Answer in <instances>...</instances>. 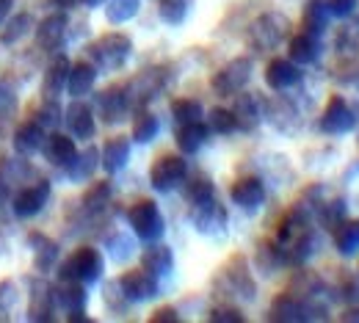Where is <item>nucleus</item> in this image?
Listing matches in <instances>:
<instances>
[{
  "label": "nucleus",
  "instance_id": "nucleus-1",
  "mask_svg": "<svg viewBox=\"0 0 359 323\" xmlns=\"http://www.w3.org/2000/svg\"><path fill=\"white\" fill-rule=\"evenodd\" d=\"M287 36H290V22H287V17L279 14V11H269V14L257 17V20L249 25V31H246V42H249L252 50H257V53L276 50Z\"/></svg>",
  "mask_w": 359,
  "mask_h": 323
},
{
  "label": "nucleus",
  "instance_id": "nucleus-2",
  "mask_svg": "<svg viewBox=\"0 0 359 323\" xmlns=\"http://www.w3.org/2000/svg\"><path fill=\"white\" fill-rule=\"evenodd\" d=\"M102 271H105L102 254H100L97 249H91V246H81V249H75V252L61 263L58 277H61V282H81V284L89 287L94 282H100Z\"/></svg>",
  "mask_w": 359,
  "mask_h": 323
},
{
  "label": "nucleus",
  "instance_id": "nucleus-3",
  "mask_svg": "<svg viewBox=\"0 0 359 323\" xmlns=\"http://www.w3.org/2000/svg\"><path fill=\"white\" fill-rule=\"evenodd\" d=\"M130 53H133L130 36L116 34V31L100 36V39L89 47V55H91V61H94V67L102 69V72H116V69H122V67L128 64Z\"/></svg>",
  "mask_w": 359,
  "mask_h": 323
},
{
  "label": "nucleus",
  "instance_id": "nucleus-4",
  "mask_svg": "<svg viewBox=\"0 0 359 323\" xmlns=\"http://www.w3.org/2000/svg\"><path fill=\"white\" fill-rule=\"evenodd\" d=\"M216 287L224 290V296H232V298H243V301H255L257 296V284L249 274V266H246V257L235 254L216 279Z\"/></svg>",
  "mask_w": 359,
  "mask_h": 323
},
{
  "label": "nucleus",
  "instance_id": "nucleus-5",
  "mask_svg": "<svg viewBox=\"0 0 359 323\" xmlns=\"http://www.w3.org/2000/svg\"><path fill=\"white\" fill-rule=\"evenodd\" d=\"M128 224H130L135 235H138L141 240H147V243L161 240L163 232H166L163 213H161V207H158L152 199H138L135 205H130V210H128Z\"/></svg>",
  "mask_w": 359,
  "mask_h": 323
},
{
  "label": "nucleus",
  "instance_id": "nucleus-6",
  "mask_svg": "<svg viewBox=\"0 0 359 323\" xmlns=\"http://www.w3.org/2000/svg\"><path fill=\"white\" fill-rule=\"evenodd\" d=\"M166 86V69L163 67H149L144 72H138L133 81L125 86V97H128V105L130 111H141L147 102H152L158 94L163 92Z\"/></svg>",
  "mask_w": 359,
  "mask_h": 323
},
{
  "label": "nucleus",
  "instance_id": "nucleus-7",
  "mask_svg": "<svg viewBox=\"0 0 359 323\" xmlns=\"http://www.w3.org/2000/svg\"><path fill=\"white\" fill-rule=\"evenodd\" d=\"M185 177H188V163L182 155H161L149 169V185L158 193H172L185 183Z\"/></svg>",
  "mask_w": 359,
  "mask_h": 323
},
{
  "label": "nucleus",
  "instance_id": "nucleus-8",
  "mask_svg": "<svg viewBox=\"0 0 359 323\" xmlns=\"http://www.w3.org/2000/svg\"><path fill=\"white\" fill-rule=\"evenodd\" d=\"M249 81H252V61L249 58H232L210 78V86L219 97H235L238 92L246 89Z\"/></svg>",
  "mask_w": 359,
  "mask_h": 323
},
{
  "label": "nucleus",
  "instance_id": "nucleus-9",
  "mask_svg": "<svg viewBox=\"0 0 359 323\" xmlns=\"http://www.w3.org/2000/svg\"><path fill=\"white\" fill-rule=\"evenodd\" d=\"M354 125H357V116H354L351 105L340 94H332L323 108V116H320V130L326 136H346L354 130Z\"/></svg>",
  "mask_w": 359,
  "mask_h": 323
},
{
  "label": "nucleus",
  "instance_id": "nucleus-10",
  "mask_svg": "<svg viewBox=\"0 0 359 323\" xmlns=\"http://www.w3.org/2000/svg\"><path fill=\"white\" fill-rule=\"evenodd\" d=\"M191 224L199 235H224L226 232V210L224 205L213 199L208 202H199V205H191Z\"/></svg>",
  "mask_w": 359,
  "mask_h": 323
},
{
  "label": "nucleus",
  "instance_id": "nucleus-11",
  "mask_svg": "<svg viewBox=\"0 0 359 323\" xmlns=\"http://www.w3.org/2000/svg\"><path fill=\"white\" fill-rule=\"evenodd\" d=\"M125 298L130 304H141V301H149L155 296H161V284H158V277H152L149 271H125L122 277L116 279Z\"/></svg>",
  "mask_w": 359,
  "mask_h": 323
},
{
  "label": "nucleus",
  "instance_id": "nucleus-12",
  "mask_svg": "<svg viewBox=\"0 0 359 323\" xmlns=\"http://www.w3.org/2000/svg\"><path fill=\"white\" fill-rule=\"evenodd\" d=\"M50 183L47 180H39V183H31L25 185L17 196H14V216L17 219H34V216H39L42 210H45L47 199H50Z\"/></svg>",
  "mask_w": 359,
  "mask_h": 323
},
{
  "label": "nucleus",
  "instance_id": "nucleus-13",
  "mask_svg": "<svg viewBox=\"0 0 359 323\" xmlns=\"http://www.w3.org/2000/svg\"><path fill=\"white\" fill-rule=\"evenodd\" d=\"M269 318L276 323H304L310 321V312H307V301L293 296L290 290L276 296L271 301V310H269Z\"/></svg>",
  "mask_w": 359,
  "mask_h": 323
},
{
  "label": "nucleus",
  "instance_id": "nucleus-14",
  "mask_svg": "<svg viewBox=\"0 0 359 323\" xmlns=\"http://www.w3.org/2000/svg\"><path fill=\"white\" fill-rule=\"evenodd\" d=\"M229 199L241 210L255 213L263 205V199H266V185H263L260 177H241V180H235L232 188H229Z\"/></svg>",
  "mask_w": 359,
  "mask_h": 323
},
{
  "label": "nucleus",
  "instance_id": "nucleus-15",
  "mask_svg": "<svg viewBox=\"0 0 359 323\" xmlns=\"http://www.w3.org/2000/svg\"><path fill=\"white\" fill-rule=\"evenodd\" d=\"M232 116H235L238 130H243V133L257 130V128H260V122H263L260 99H257L255 94L238 92L235 94V102H232Z\"/></svg>",
  "mask_w": 359,
  "mask_h": 323
},
{
  "label": "nucleus",
  "instance_id": "nucleus-16",
  "mask_svg": "<svg viewBox=\"0 0 359 323\" xmlns=\"http://www.w3.org/2000/svg\"><path fill=\"white\" fill-rule=\"evenodd\" d=\"M64 122L72 133V139L89 141L94 139V130H97V122H94V111H91L86 102L75 99L67 111H64Z\"/></svg>",
  "mask_w": 359,
  "mask_h": 323
},
{
  "label": "nucleus",
  "instance_id": "nucleus-17",
  "mask_svg": "<svg viewBox=\"0 0 359 323\" xmlns=\"http://www.w3.org/2000/svg\"><path fill=\"white\" fill-rule=\"evenodd\" d=\"M141 268L149 271L152 277H158V279L169 277L172 268H175V252H172L166 243L152 240V243L144 249V254H141Z\"/></svg>",
  "mask_w": 359,
  "mask_h": 323
},
{
  "label": "nucleus",
  "instance_id": "nucleus-18",
  "mask_svg": "<svg viewBox=\"0 0 359 323\" xmlns=\"http://www.w3.org/2000/svg\"><path fill=\"white\" fill-rule=\"evenodd\" d=\"M97 108H100V116H102L105 125H119L128 116V111H130L125 89H119V86L105 89V92L97 97Z\"/></svg>",
  "mask_w": 359,
  "mask_h": 323
},
{
  "label": "nucleus",
  "instance_id": "nucleus-19",
  "mask_svg": "<svg viewBox=\"0 0 359 323\" xmlns=\"http://www.w3.org/2000/svg\"><path fill=\"white\" fill-rule=\"evenodd\" d=\"M302 81V72H299V64H293L290 58H273L269 67H266V83L273 92H285L290 86H296Z\"/></svg>",
  "mask_w": 359,
  "mask_h": 323
},
{
  "label": "nucleus",
  "instance_id": "nucleus-20",
  "mask_svg": "<svg viewBox=\"0 0 359 323\" xmlns=\"http://www.w3.org/2000/svg\"><path fill=\"white\" fill-rule=\"evenodd\" d=\"M130 160V139L125 136H116V139H108L102 152H100V166L108 172V174H116L128 166Z\"/></svg>",
  "mask_w": 359,
  "mask_h": 323
},
{
  "label": "nucleus",
  "instance_id": "nucleus-21",
  "mask_svg": "<svg viewBox=\"0 0 359 323\" xmlns=\"http://www.w3.org/2000/svg\"><path fill=\"white\" fill-rule=\"evenodd\" d=\"M69 61L67 55H55L45 69V81H42V97L45 99H58V94L67 89V78H69Z\"/></svg>",
  "mask_w": 359,
  "mask_h": 323
},
{
  "label": "nucleus",
  "instance_id": "nucleus-22",
  "mask_svg": "<svg viewBox=\"0 0 359 323\" xmlns=\"http://www.w3.org/2000/svg\"><path fill=\"white\" fill-rule=\"evenodd\" d=\"M97 166H100V149L97 146H86L83 152H75V158L64 169H67V177L72 183H86V180L94 177Z\"/></svg>",
  "mask_w": 359,
  "mask_h": 323
},
{
  "label": "nucleus",
  "instance_id": "nucleus-23",
  "mask_svg": "<svg viewBox=\"0 0 359 323\" xmlns=\"http://www.w3.org/2000/svg\"><path fill=\"white\" fill-rule=\"evenodd\" d=\"M53 310H55V301H53V287L36 279L34 287H31V310H28V318L36 323L53 321Z\"/></svg>",
  "mask_w": 359,
  "mask_h": 323
},
{
  "label": "nucleus",
  "instance_id": "nucleus-24",
  "mask_svg": "<svg viewBox=\"0 0 359 323\" xmlns=\"http://www.w3.org/2000/svg\"><path fill=\"white\" fill-rule=\"evenodd\" d=\"M97 83V67L89 61H81V64H72L69 67V78H67V92L72 94L75 99H83L86 94H91Z\"/></svg>",
  "mask_w": 359,
  "mask_h": 323
},
{
  "label": "nucleus",
  "instance_id": "nucleus-25",
  "mask_svg": "<svg viewBox=\"0 0 359 323\" xmlns=\"http://www.w3.org/2000/svg\"><path fill=\"white\" fill-rule=\"evenodd\" d=\"M53 301H55V307H61L64 312L86 310V301H89L86 284H81V282H64L61 287H53Z\"/></svg>",
  "mask_w": 359,
  "mask_h": 323
},
{
  "label": "nucleus",
  "instance_id": "nucleus-26",
  "mask_svg": "<svg viewBox=\"0 0 359 323\" xmlns=\"http://www.w3.org/2000/svg\"><path fill=\"white\" fill-rule=\"evenodd\" d=\"M287 55H290V61H293V64H302V67L315 64V61H318V55H320V39L313 36V34H304V31H302V34L290 36Z\"/></svg>",
  "mask_w": 359,
  "mask_h": 323
},
{
  "label": "nucleus",
  "instance_id": "nucleus-27",
  "mask_svg": "<svg viewBox=\"0 0 359 323\" xmlns=\"http://www.w3.org/2000/svg\"><path fill=\"white\" fill-rule=\"evenodd\" d=\"M45 139H47L45 128L31 119V122H25V125L17 128V133H14V149L20 155H36L45 146Z\"/></svg>",
  "mask_w": 359,
  "mask_h": 323
},
{
  "label": "nucleus",
  "instance_id": "nucleus-28",
  "mask_svg": "<svg viewBox=\"0 0 359 323\" xmlns=\"http://www.w3.org/2000/svg\"><path fill=\"white\" fill-rule=\"evenodd\" d=\"M67 14H50L47 20H42V25L36 28V42L45 47V50H58L64 42V34H67Z\"/></svg>",
  "mask_w": 359,
  "mask_h": 323
},
{
  "label": "nucleus",
  "instance_id": "nucleus-29",
  "mask_svg": "<svg viewBox=\"0 0 359 323\" xmlns=\"http://www.w3.org/2000/svg\"><path fill=\"white\" fill-rule=\"evenodd\" d=\"M42 152H45V158L53 163V166H67V163L75 158L78 146H75V141L69 139V136H64V133H53V136H47L45 139Z\"/></svg>",
  "mask_w": 359,
  "mask_h": 323
},
{
  "label": "nucleus",
  "instance_id": "nucleus-30",
  "mask_svg": "<svg viewBox=\"0 0 359 323\" xmlns=\"http://www.w3.org/2000/svg\"><path fill=\"white\" fill-rule=\"evenodd\" d=\"M329 6H326V0H307V6H304V14H302V28H304V34H313L320 39V34L329 28Z\"/></svg>",
  "mask_w": 359,
  "mask_h": 323
},
{
  "label": "nucleus",
  "instance_id": "nucleus-31",
  "mask_svg": "<svg viewBox=\"0 0 359 323\" xmlns=\"http://www.w3.org/2000/svg\"><path fill=\"white\" fill-rule=\"evenodd\" d=\"M255 266L263 277H271L276 274L282 266H285V254H282V246L276 240H263L255 252Z\"/></svg>",
  "mask_w": 359,
  "mask_h": 323
},
{
  "label": "nucleus",
  "instance_id": "nucleus-32",
  "mask_svg": "<svg viewBox=\"0 0 359 323\" xmlns=\"http://www.w3.org/2000/svg\"><path fill=\"white\" fill-rule=\"evenodd\" d=\"M208 136H210V130H208V125H202V122L180 125V130H177L180 152H182V155H194V152H199V149L205 146Z\"/></svg>",
  "mask_w": 359,
  "mask_h": 323
},
{
  "label": "nucleus",
  "instance_id": "nucleus-33",
  "mask_svg": "<svg viewBox=\"0 0 359 323\" xmlns=\"http://www.w3.org/2000/svg\"><path fill=\"white\" fill-rule=\"evenodd\" d=\"M34 31V17L28 11H20L14 14L3 28H0V45H17L20 39H25L28 34Z\"/></svg>",
  "mask_w": 359,
  "mask_h": 323
},
{
  "label": "nucleus",
  "instance_id": "nucleus-34",
  "mask_svg": "<svg viewBox=\"0 0 359 323\" xmlns=\"http://www.w3.org/2000/svg\"><path fill=\"white\" fill-rule=\"evenodd\" d=\"M332 232H334V249L343 257L359 254V221H340Z\"/></svg>",
  "mask_w": 359,
  "mask_h": 323
},
{
  "label": "nucleus",
  "instance_id": "nucleus-35",
  "mask_svg": "<svg viewBox=\"0 0 359 323\" xmlns=\"http://www.w3.org/2000/svg\"><path fill=\"white\" fill-rule=\"evenodd\" d=\"M28 243L34 246V257H36V268L39 271H50L55 266V257H58V246L45 238L42 232H31L28 235Z\"/></svg>",
  "mask_w": 359,
  "mask_h": 323
},
{
  "label": "nucleus",
  "instance_id": "nucleus-36",
  "mask_svg": "<svg viewBox=\"0 0 359 323\" xmlns=\"http://www.w3.org/2000/svg\"><path fill=\"white\" fill-rule=\"evenodd\" d=\"M111 183H105V180H100V183H94L83 193V199H81V205H83V210L86 213H100V210H105L108 205H111Z\"/></svg>",
  "mask_w": 359,
  "mask_h": 323
},
{
  "label": "nucleus",
  "instance_id": "nucleus-37",
  "mask_svg": "<svg viewBox=\"0 0 359 323\" xmlns=\"http://www.w3.org/2000/svg\"><path fill=\"white\" fill-rule=\"evenodd\" d=\"M315 216L326 230H334L340 221H346V199H332V202H320L315 205Z\"/></svg>",
  "mask_w": 359,
  "mask_h": 323
},
{
  "label": "nucleus",
  "instance_id": "nucleus-38",
  "mask_svg": "<svg viewBox=\"0 0 359 323\" xmlns=\"http://www.w3.org/2000/svg\"><path fill=\"white\" fill-rule=\"evenodd\" d=\"M105 17L111 25H122L128 20H133L141 8V0H105Z\"/></svg>",
  "mask_w": 359,
  "mask_h": 323
},
{
  "label": "nucleus",
  "instance_id": "nucleus-39",
  "mask_svg": "<svg viewBox=\"0 0 359 323\" xmlns=\"http://www.w3.org/2000/svg\"><path fill=\"white\" fill-rule=\"evenodd\" d=\"M158 130H161L158 116H152L149 111L141 108L138 116H135V122H133V141L135 144H149V141H155Z\"/></svg>",
  "mask_w": 359,
  "mask_h": 323
},
{
  "label": "nucleus",
  "instance_id": "nucleus-40",
  "mask_svg": "<svg viewBox=\"0 0 359 323\" xmlns=\"http://www.w3.org/2000/svg\"><path fill=\"white\" fill-rule=\"evenodd\" d=\"M172 116H175V122H177V125L202 122L205 108H202V102H199V99H188V97H182V99H175V102H172Z\"/></svg>",
  "mask_w": 359,
  "mask_h": 323
},
{
  "label": "nucleus",
  "instance_id": "nucleus-41",
  "mask_svg": "<svg viewBox=\"0 0 359 323\" xmlns=\"http://www.w3.org/2000/svg\"><path fill=\"white\" fill-rule=\"evenodd\" d=\"M269 119L271 125L276 128V130H285V133H290L293 128L287 125V119H293V122H299V116H296V108L290 105V102H285V99H273L269 105Z\"/></svg>",
  "mask_w": 359,
  "mask_h": 323
},
{
  "label": "nucleus",
  "instance_id": "nucleus-42",
  "mask_svg": "<svg viewBox=\"0 0 359 323\" xmlns=\"http://www.w3.org/2000/svg\"><path fill=\"white\" fill-rule=\"evenodd\" d=\"M208 130H210V133H219V136L235 133L238 125H235L232 111H226V108H213V111L208 114Z\"/></svg>",
  "mask_w": 359,
  "mask_h": 323
},
{
  "label": "nucleus",
  "instance_id": "nucleus-43",
  "mask_svg": "<svg viewBox=\"0 0 359 323\" xmlns=\"http://www.w3.org/2000/svg\"><path fill=\"white\" fill-rule=\"evenodd\" d=\"M133 238L130 235H125V232H116V235H111L108 238V254L116 260V263H128L130 257H133Z\"/></svg>",
  "mask_w": 359,
  "mask_h": 323
},
{
  "label": "nucleus",
  "instance_id": "nucleus-44",
  "mask_svg": "<svg viewBox=\"0 0 359 323\" xmlns=\"http://www.w3.org/2000/svg\"><path fill=\"white\" fill-rule=\"evenodd\" d=\"M158 11L166 25H182L188 17V0H161Z\"/></svg>",
  "mask_w": 359,
  "mask_h": 323
},
{
  "label": "nucleus",
  "instance_id": "nucleus-45",
  "mask_svg": "<svg viewBox=\"0 0 359 323\" xmlns=\"http://www.w3.org/2000/svg\"><path fill=\"white\" fill-rule=\"evenodd\" d=\"M61 116H64V111H61L58 99H45V102H42V108L36 111L34 122H39L45 130H55V128L61 125Z\"/></svg>",
  "mask_w": 359,
  "mask_h": 323
},
{
  "label": "nucleus",
  "instance_id": "nucleus-46",
  "mask_svg": "<svg viewBox=\"0 0 359 323\" xmlns=\"http://www.w3.org/2000/svg\"><path fill=\"white\" fill-rule=\"evenodd\" d=\"M216 196V188L213 183L208 180V177H194L188 188H185V199L191 202V205H199V202H208V199H213Z\"/></svg>",
  "mask_w": 359,
  "mask_h": 323
},
{
  "label": "nucleus",
  "instance_id": "nucleus-47",
  "mask_svg": "<svg viewBox=\"0 0 359 323\" xmlns=\"http://www.w3.org/2000/svg\"><path fill=\"white\" fill-rule=\"evenodd\" d=\"M105 304H108L116 315H122V312H125V307L130 304V301L125 298V293H122V287H119V282H116V279L105 284Z\"/></svg>",
  "mask_w": 359,
  "mask_h": 323
},
{
  "label": "nucleus",
  "instance_id": "nucleus-48",
  "mask_svg": "<svg viewBox=\"0 0 359 323\" xmlns=\"http://www.w3.org/2000/svg\"><path fill=\"white\" fill-rule=\"evenodd\" d=\"M210 323H243V312L235 307H216L210 310Z\"/></svg>",
  "mask_w": 359,
  "mask_h": 323
},
{
  "label": "nucleus",
  "instance_id": "nucleus-49",
  "mask_svg": "<svg viewBox=\"0 0 359 323\" xmlns=\"http://www.w3.org/2000/svg\"><path fill=\"white\" fill-rule=\"evenodd\" d=\"M326 6H329V14H332V17L346 20V17H351V14L357 11L359 0H326Z\"/></svg>",
  "mask_w": 359,
  "mask_h": 323
},
{
  "label": "nucleus",
  "instance_id": "nucleus-50",
  "mask_svg": "<svg viewBox=\"0 0 359 323\" xmlns=\"http://www.w3.org/2000/svg\"><path fill=\"white\" fill-rule=\"evenodd\" d=\"M14 301H17V287L14 282H0V310L3 312H11L14 310Z\"/></svg>",
  "mask_w": 359,
  "mask_h": 323
},
{
  "label": "nucleus",
  "instance_id": "nucleus-51",
  "mask_svg": "<svg viewBox=\"0 0 359 323\" xmlns=\"http://www.w3.org/2000/svg\"><path fill=\"white\" fill-rule=\"evenodd\" d=\"M14 108H17V97H14V92L6 89V86H0V119L8 116Z\"/></svg>",
  "mask_w": 359,
  "mask_h": 323
},
{
  "label": "nucleus",
  "instance_id": "nucleus-52",
  "mask_svg": "<svg viewBox=\"0 0 359 323\" xmlns=\"http://www.w3.org/2000/svg\"><path fill=\"white\" fill-rule=\"evenodd\" d=\"M180 315L175 307H161V310H155L152 312V318H149V323H177Z\"/></svg>",
  "mask_w": 359,
  "mask_h": 323
},
{
  "label": "nucleus",
  "instance_id": "nucleus-53",
  "mask_svg": "<svg viewBox=\"0 0 359 323\" xmlns=\"http://www.w3.org/2000/svg\"><path fill=\"white\" fill-rule=\"evenodd\" d=\"M343 298L351 304H359V282H351V279L343 282Z\"/></svg>",
  "mask_w": 359,
  "mask_h": 323
},
{
  "label": "nucleus",
  "instance_id": "nucleus-54",
  "mask_svg": "<svg viewBox=\"0 0 359 323\" xmlns=\"http://www.w3.org/2000/svg\"><path fill=\"white\" fill-rule=\"evenodd\" d=\"M11 6H14V0H0V22L11 14Z\"/></svg>",
  "mask_w": 359,
  "mask_h": 323
},
{
  "label": "nucleus",
  "instance_id": "nucleus-55",
  "mask_svg": "<svg viewBox=\"0 0 359 323\" xmlns=\"http://www.w3.org/2000/svg\"><path fill=\"white\" fill-rule=\"evenodd\" d=\"M343 321H346V323H348V321L359 323V307H354V310H346V312H343Z\"/></svg>",
  "mask_w": 359,
  "mask_h": 323
},
{
  "label": "nucleus",
  "instance_id": "nucleus-56",
  "mask_svg": "<svg viewBox=\"0 0 359 323\" xmlns=\"http://www.w3.org/2000/svg\"><path fill=\"white\" fill-rule=\"evenodd\" d=\"M50 3H53V6H58V8H72L78 0H50Z\"/></svg>",
  "mask_w": 359,
  "mask_h": 323
},
{
  "label": "nucleus",
  "instance_id": "nucleus-57",
  "mask_svg": "<svg viewBox=\"0 0 359 323\" xmlns=\"http://www.w3.org/2000/svg\"><path fill=\"white\" fill-rule=\"evenodd\" d=\"M81 3H83V6H86V8H97V6H102V3H105V0H81Z\"/></svg>",
  "mask_w": 359,
  "mask_h": 323
},
{
  "label": "nucleus",
  "instance_id": "nucleus-58",
  "mask_svg": "<svg viewBox=\"0 0 359 323\" xmlns=\"http://www.w3.org/2000/svg\"><path fill=\"white\" fill-rule=\"evenodd\" d=\"M357 86H359V78H357Z\"/></svg>",
  "mask_w": 359,
  "mask_h": 323
}]
</instances>
